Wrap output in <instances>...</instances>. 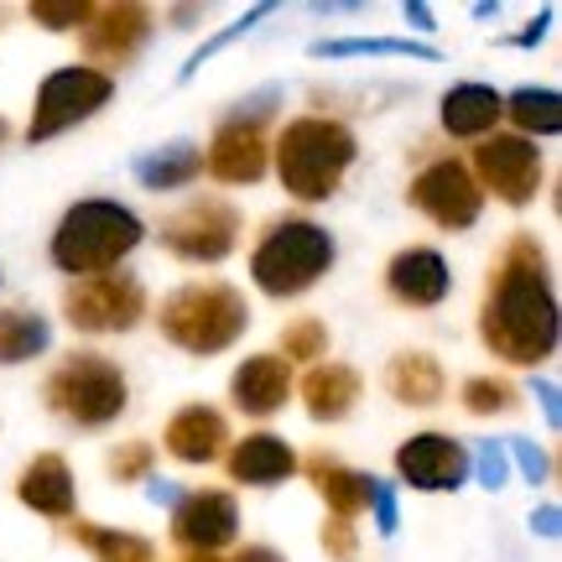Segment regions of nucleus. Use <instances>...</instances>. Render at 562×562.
I'll return each mask as SVG.
<instances>
[{
    "mask_svg": "<svg viewBox=\"0 0 562 562\" xmlns=\"http://www.w3.org/2000/svg\"><path fill=\"white\" fill-rule=\"evenodd\" d=\"M505 459L521 469L531 484H542V474H547V459H542V448L537 442H526V438H505Z\"/></svg>",
    "mask_w": 562,
    "mask_h": 562,
    "instance_id": "c9c22d12",
    "label": "nucleus"
},
{
    "mask_svg": "<svg viewBox=\"0 0 562 562\" xmlns=\"http://www.w3.org/2000/svg\"><path fill=\"white\" fill-rule=\"evenodd\" d=\"M547 26H552V11H542V16L531 21V26H526V32H521V37H516V42H521V47H537V42L547 37Z\"/></svg>",
    "mask_w": 562,
    "mask_h": 562,
    "instance_id": "79ce46f5",
    "label": "nucleus"
},
{
    "mask_svg": "<svg viewBox=\"0 0 562 562\" xmlns=\"http://www.w3.org/2000/svg\"><path fill=\"white\" fill-rule=\"evenodd\" d=\"M47 344H53V323L42 313H26V307H5L0 313V364L32 360Z\"/></svg>",
    "mask_w": 562,
    "mask_h": 562,
    "instance_id": "a878e982",
    "label": "nucleus"
},
{
    "mask_svg": "<svg viewBox=\"0 0 562 562\" xmlns=\"http://www.w3.org/2000/svg\"><path fill=\"white\" fill-rule=\"evenodd\" d=\"M313 58H422L438 63V47L406 37H339V42H313Z\"/></svg>",
    "mask_w": 562,
    "mask_h": 562,
    "instance_id": "bb28decb",
    "label": "nucleus"
},
{
    "mask_svg": "<svg viewBox=\"0 0 562 562\" xmlns=\"http://www.w3.org/2000/svg\"><path fill=\"white\" fill-rule=\"evenodd\" d=\"M307 480L318 484V495L328 501V510H334L339 521H349L355 510H364V505H370V490H375L370 474L344 469L334 453H313V459H307Z\"/></svg>",
    "mask_w": 562,
    "mask_h": 562,
    "instance_id": "5701e85b",
    "label": "nucleus"
},
{
    "mask_svg": "<svg viewBox=\"0 0 562 562\" xmlns=\"http://www.w3.org/2000/svg\"><path fill=\"white\" fill-rule=\"evenodd\" d=\"M63 313L79 334H125L146 313V292L131 271H104V277H79L63 292Z\"/></svg>",
    "mask_w": 562,
    "mask_h": 562,
    "instance_id": "6e6552de",
    "label": "nucleus"
},
{
    "mask_svg": "<svg viewBox=\"0 0 562 562\" xmlns=\"http://www.w3.org/2000/svg\"><path fill=\"white\" fill-rule=\"evenodd\" d=\"M474 469H480V484H484V490H501V484L510 480L505 442H480V459H474Z\"/></svg>",
    "mask_w": 562,
    "mask_h": 562,
    "instance_id": "f704fd0d",
    "label": "nucleus"
},
{
    "mask_svg": "<svg viewBox=\"0 0 562 562\" xmlns=\"http://www.w3.org/2000/svg\"><path fill=\"white\" fill-rule=\"evenodd\" d=\"M334 266V235L313 220H271L250 256V277L266 297H302Z\"/></svg>",
    "mask_w": 562,
    "mask_h": 562,
    "instance_id": "39448f33",
    "label": "nucleus"
},
{
    "mask_svg": "<svg viewBox=\"0 0 562 562\" xmlns=\"http://www.w3.org/2000/svg\"><path fill=\"white\" fill-rule=\"evenodd\" d=\"M281 355H286V364L292 360H323L328 355V328H323V318H297L281 328Z\"/></svg>",
    "mask_w": 562,
    "mask_h": 562,
    "instance_id": "7c9ffc66",
    "label": "nucleus"
},
{
    "mask_svg": "<svg viewBox=\"0 0 562 562\" xmlns=\"http://www.w3.org/2000/svg\"><path fill=\"white\" fill-rule=\"evenodd\" d=\"M501 115H510L526 136H558L562 131V100L552 89H516V94L501 104Z\"/></svg>",
    "mask_w": 562,
    "mask_h": 562,
    "instance_id": "cd10ccee",
    "label": "nucleus"
},
{
    "mask_svg": "<svg viewBox=\"0 0 562 562\" xmlns=\"http://www.w3.org/2000/svg\"><path fill=\"white\" fill-rule=\"evenodd\" d=\"M505 94H495L490 83H453L442 94V131L448 136H490L501 121Z\"/></svg>",
    "mask_w": 562,
    "mask_h": 562,
    "instance_id": "4be33fe9",
    "label": "nucleus"
},
{
    "mask_svg": "<svg viewBox=\"0 0 562 562\" xmlns=\"http://www.w3.org/2000/svg\"><path fill=\"white\" fill-rule=\"evenodd\" d=\"M463 412H474V417H490V412H510L516 406V385L510 381H495V375H469L459 391Z\"/></svg>",
    "mask_w": 562,
    "mask_h": 562,
    "instance_id": "c756f323",
    "label": "nucleus"
},
{
    "mask_svg": "<svg viewBox=\"0 0 562 562\" xmlns=\"http://www.w3.org/2000/svg\"><path fill=\"white\" fill-rule=\"evenodd\" d=\"M469 178L484 182L501 203L521 209V203H531L537 188H542V151L526 136H490L474 146V172H469Z\"/></svg>",
    "mask_w": 562,
    "mask_h": 562,
    "instance_id": "9b49d317",
    "label": "nucleus"
},
{
    "mask_svg": "<svg viewBox=\"0 0 562 562\" xmlns=\"http://www.w3.org/2000/svg\"><path fill=\"white\" fill-rule=\"evenodd\" d=\"M240 240V214L224 199H193L188 209H178L172 220L161 224V245L193 266H214L224 261Z\"/></svg>",
    "mask_w": 562,
    "mask_h": 562,
    "instance_id": "1a4fd4ad",
    "label": "nucleus"
},
{
    "mask_svg": "<svg viewBox=\"0 0 562 562\" xmlns=\"http://www.w3.org/2000/svg\"><path fill=\"white\" fill-rule=\"evenodd\" d=\"M323 552L339 558V562L355 558V526L339 521V516H328V521H323Z\"/></svg>",
    "mask_w": 562,
    "mask_h": 562,
    "instance_id": "4c0bfd02",
    "label": "nucleus"
},
{
    "mask_svg": "<svg viewBox=\"0 0 562 562\" xmlns=\"http://www.w3.org/2000/svg\"><path fill=\"white\" fill-rule=\"evenodd\" d=\"M355 131L339 121H318V115H307V121H292L281 131L277 140V178L281 188L302 203H323L339 193L344 172H349V161H355Z\"/></svg>",
    "mask_w": 562,
    "mask_h": 562,
    "instance_id": "7ed1b4c3",
    "label": "nucleus"
},
{
    "mask_svg": "<svg viewBox=\"0 0 562 562\" xmlns=\"http://www.w3.org/2000/svg\"><path fill=\"white\" fill-rule=\"evenodd\" d=\"M292 474H297V453L277 432H250L245 442L229 448V480L235 484H281Z\"/></svg>",
    "mask_w": 562,
    "mask_h": 562,
    "instance_id": "6ab92c4d",
    "label": "nucleus"
},
{
    "mask_svg": "<svg viewBox=\"0 0 562 562\" xmlns=\"http://www.w3.org/2000/svg\"><path fill=\"white\" fill-rule=\"evenodd\" d=\"M448 286H453L448 261H442L438 250H427V245H406L385 266V292L402 302V307H438L448 297Z\"/></svg>",
    "mask_w": 562,
    "mask_h": 562,
    "instance_id": "2eb2a0df",
    "label": "nucleus"
},
{
    "mask_svg": "<svg viewBox=\"0 0 562 562\" xmlns=\"http://www.w3.org/2000/svg\"><path fill=\"white\" fill-rule=\"evenodd\" d=\"M178 562H224V558H220V552H182Z\"/></svg>",
    "mask_w": 562,
    "mask_h": 562,
    "instance_id": "49530a36",
    "label": "nucleus"
},
{
    "mask_svg": "<svg viewBox=\"0 0 562 562\" xmlns=\"http://www.w3.org/2000/svg\"><path fill=\"white\" fill-rule=\"evenodd\" d=\"M89 16H94L89 0H37V5H32V21L47 26V32H74V26H83Z\"/></svg>",
    "mask_w": 562,
    "mask_h": 562,
    "instance_id": "2f4dec72",
    "label": "nucleus"
},
{
    "mask_svg": "<svg viewBox=\"0 0 562 562\" xmlns=\"http://www.w3.org/2000/svg\"><path fill=\"white\" fill-rule=\"evenodd\" d=\"M125 375L115 360L104 355H68V360L47 375V406L74 427H104L125 412Z\"/></svg>",
    "mask_w": 562,
    "mask_h": 562,
    "instance_id": "423d86ee",
    "label": "nucleus"
},
{
    "mask_svg": "<svg viewBox=\"0 0 562 562\" xmlns=\"http://www.w3.org/2000/svg\"><path fill=\"white\" fill-rule=\"evenodd\" d=\"M203 167L220 182H261L266 178V136L250 121H224L214 131V146L203 151Z\"/></svg>",
    "mask_w": 562,
    "mask_h": 562,
    "instance_id": "dca6fc26",
    "label": "nucleus"
},
{
    "mask_svg": "<svg viewBox=\"0 0 562 562\" xmlns=\"http://www.w3.org/2000/svg\"><path fill=\"white\" fill-rule=\"evenodd\" d=\"M370 505H375V526H381V537H391V531L402 526V516H396V490L375 480V490H370Z\"/></svg>",
    "mask_w": 562,
    "mask_h": 562,
    "instance_id": "58836bf2",
    "label": "nucleus"
},
{
    "mask_svg": "<svg viewBox=\"0 0 562 562\" xmlns=\"http://www.w3.org/2000/svg\"><path fill=\"white\" fill-rule=\"evenodd\" d=\"M281 104V89L277 83H266L261 94H250V100H240L235 104V115L229 121H250V125H261V121H271V110Z\"/></svg>",
    "mask_w": 562,
    "mask_h": 562,
    "instance_id": "e433bc0d",
    "label": "nucleus"
},
{
    "mask_svg": "<svg viewBox=\"0 0 562 562\" xmlns=\"http://www.w3.org/2000/svg\"><path fill=\"white\" fill-rule=\"evenodd\" d=\"M140 220L115 199L74 203L63 224L53 229V266L68 277H104L140 245Z\"/></svg>",
    "mask_w": 562,
    "mask_h": 562,
    "instance_id": "f03ea898",
    "label": "nucleus"
},
{
    "mask_svg": "<svg viewBox=\"0 0 562 562\" xmlns=\"http://www.w3.org/2000/svg\"><path fill=\"white\" fill-rule=\"evenodd\" d=\"M406 199H412V209H422L427 220L438 224V229H469L484 209L480 182L469 178V167H463L459 157L427 161L417 178H412Z\"/></svg>",
    "mask_w": 562,
    "mask_h": 562,
    "instance_id": "9d476101",
    "label": "nucleus"
},
{
    "mask_svg": "<svg viewBox=\"0 0 562 562\" xmlns=\"http://www.w3.org/2000/svg\"><path fill=\"white\" fill-rule=\"evenodd\" d=\"M396 474L412 490H459L469 474V448L448 432H417L396 448Z\"/></svg>",
    "mask_w": 562,
    "mask_h": 562,
    "instance_id": "4468645a",
    "label": "nucleus"
},
{
    "mask_svg": "<svg viewBox=\"0 0 562 562\" xmlns=\"http://www.w3.org/2000/svg\"><path fill=\"white\" fill-rule=\"evenodd\" d=\"M302 402L313 422H344L360 402V375L349 364H313L302 381Z\"/></svg>",
    "mask_w": 562,
    "mask_h": 562,
    "instance_id": "412c9836",
    "label": "nucleus"
},
{
    "mask_svg": "<svg viewBox=\"0 0 562 562\" xmlns=\"http://www.w3.org/2000/svg\"><path fill=\"white\" fill-rule=\"evenodd\" d=\"M266 11H271V5H256V11H245V16L235 21V26H224L220 37H209V42H203V47H199V53L188 58V68H182L178 79L188 83V79H193V74H199V68H203V63H209V58H214V53H220V47H229V42H235V37H245V32H250V26H256V21H261Z\"/></svg>",
    "mask_w": 562,
    "mask_h": 562,
    "instance_id": "473e14b6",
    "label": "nucleus"
},
{
    "mask_svg": "<svg viewBox=\"0 0 562 562\" xmlns=\"http://www.w3.org/2000/svg\"><path fill=\"white\" fill-rule=\"evenodd\" d=\"M146 495H151V501H157V505H178V501H182V490H178V484H167V480H161V484H151Z\"/></svg>",
    "mask_w": 562,
    "mask_h": 562,
    "instance_id": "c03bdc74",
    "label": "nucleus"
},
{
    "mask_svg": "<svg viewBox=\"0 0 562 562\" xmlns=\"http://www.w3.org/2000/svg\"><path fill=\"white\" fill-rule=\"evenodd\" d=\"M199 172H203V151L193 146V140H172V146H161V151L136 157V178H140V188H151V193L188 188Z\"/></svg>",
    "mask_w": 562,
    "mask_h": 562,
    "instance_id": "393cba45",
    "label": "nucleus"
},
{
    "mask_svg": "<svg viewBox=\"0 0 562 562\" xmlns=\"http://www.w3.org/2000/svg\"><path fill=\"white\" fill-rule=\"evenodd\" d=\"M74 542H83L100 562H157L151 542H140L131 531H110L94 521H74Z\"/></svg>",
    "mask_w": 562,
    "mask_h": 562,
    "instance_id": "c85d7f7f",
    "label": "nucleus"
},
{
    "mask_svg": "<svg viewBox=\"0 0 562 562\" xmlns=\"http://www.w3.org/2000/svg\"><path fill=\"white\" fill-rule=\"evenodd\" d=\"M240 526V510H235V495L224 490H193L172 505V542L182 552H220Z\"/></svg>",
    "mask_w": 562,
    "mask_h": 562,
    "instance_id": "ddd939ff",
    "label": "nucleus"
},
{
    "mask_svg": "<svg viewBox=\"0 0 562 562\" xmlns=\"http://www.w3.org/2000/svg\"><path fill=\"white\" fill-rule=\"evenodd\" d=\"M157 328L161 339L188 349V355H220L250 328V307L224 281H193V286H178L161 302Z\"/></svg>",
    "mask_w": 562,
    "mask_h": 562,
    "instance_id": "20e7f679",
    "label": "nucleus"
},
{
    "mask_svg": "<svg viewBox=\"0 0 562 562\" xmlns=\"http://www.w3.org/2000/svg\"><path fill=\"white\" fill-rule=\"evenodd\" d=\"M146 469H151V442H125V448L110 453V474H115L121 484L146 480Z\"/></svg>",
    "mask_w": 562,
    "mask_h": 562,
    "instance_id": "72a5a7b5",
    "label": "nucleus"
},
{
    "mask_svg": "<svg viewBox=\"0 0 562 562\" xmlns=\"http://www.w3.org/2000/svg\"><path fill=\"white\" fill-rule=\"evenodd\" d=\"M537 402H542L547 422L558 427V422H562V412H558V385H552V381H537Z\"/></svg>",
    "mask_w": 562,
    "mask_h": 562,
    "instance_id": "a19ab883",
    "label": "nucleus"
},
{
    "mask_svg": "<svg viewBox=\"0 0 562 562\" xmlns=\"http://www.w3.org/2000/svg\"><path fill=\"white\" fill-rule=\"evenodd\" d=\"M480 339L490 355L510 364L552 360L558 349V292L537 235H516L490 271V292L480 307Z\"/></svg>",
    "mask_w": 562,
    "mask_h": 562,
    "instance_id": "f257e3e1",
    "label": "nucleus"
},
{
    "mask_svg": "<svg viewBox=\"0 0 562 562\" xmlns=\"http://www.w3.org/2000/svg\"><path fill=\"white\" fill-rule=\"evenodd\" d=\"M406 26H417V32H432V11H427L422 0H406Z\"/></svg>",
    "mask_w": 562,
    "mask_h": 562,
    "instance_id": "37998d69",
    "label": "nucleus"
},
{
    "mask_svg": "<svg viewBox=\"0 0 562 562\" xmlns=\"http://www.w3.org/2000/svg\"><path fill=\"white\" fill-rule=\"evenodd\" d=\"M235 562H286V558H281V552H271V547H245Z\"/></svg>",
    "mask_w": 562,
    "mask_h": 562,
    "instance_id": "a18cd8bd",
    "label": "nucleus"
},
{
    "mask_svg": "<svg viewBox=\"0 0 562 562\" xmlns=\"http://www.w3.org/2000/svg\"><path fill=\"white\" fill-rule=\"evenodd\" d=\"M229 396L245 417H271L286 396H292V364L281 355H250L229 381Z\"/></svg>",
    "mask_w": 562,
    "mask_h": 562,
    "instance_id": "f3484780",
    "label": "nucleus"
},
{
    "mask_svg": "<svg viewBox=\"0 0 562 562\" xmlns=\"http://www.w3.org/2000/svg\"><path fill=\"white\" fill-rule=\"evenodd\" d=\"M229 442V422L214 406H182L178 417L167 422V453L182 463H214Z\"/></svg>",
    "mask_w": 562,
    "mask_h": 562,
    "instance_id": "a211bd4d",
    "label": "nucleus"
},
{
    "mask_svg": "<svg viewBox=\"0 0 562 562\" xmlns=\"http://www.w3.org/2000/svg\"><path fill=\"white\" fill-rule=\"evenodd\" d=\"M16 495L37 516H53V521L74 516V474H68V463L58 453H37V459L26 463L16 480Z\"/></svg>",
    "mask_w": 562,
    "mask_h": 562,
    "instance_id": "aec40b11",
    "label": "nucleus"
},
{
    "mask_svg": "<svg viewBox=\"0 0 562 562\" xmlns=\"http://www.w3.org/2000/svg\"><path fill=\"white\" fill-rule=\"evenodd\" d=\"M5 136H11V125H5V121H0V140H5Z\"/></svg>",
    "mask_w": 562,
    "mask_h": 562,
    "instance_id": "de8ad7c7",
    "label": "nucleus"
},
{
    "mask_svg": "<svg viewBox=\"0 0 562 562\" xmlns=\"http://www.w3.org/2000/svg\"><path fill=\"white\" fill-rule=\"evenodd\" d=\"M151 37V11L146 5H94L83 21V58L104 68H125Z\"/></svg>",
    "mask_w": 562,
    "mask_h": 562,
    "instance_id": "f8f14e48",
    "label": "nucleus"
},
{
    "mask_svg": "<svg viewBox=\"0 0 562 562\" xmlns=\"http://www.w3.org/2000/svg\"><path fill=\"white\" fill-rule=\"evenodd\" d=\"M385 391L402 406H438L442 402V370L427 349H402L385 364Z\"/></svg>",
    "mask_w": 562,
    "mask_h": 562,
    "instance_id": "b1692460",
    "label": "nucleus"
},
{
    "mask_svg": "<svg viewBox=\"0 0 562 562\" xmlns=\"http://www.w3.org/2000/svg\"><path fill=\"white\" fill-rule=\"evenodd\" d=\"M558 521H562L558 505H542V510L531 516V531H537V537H558Z\"/></svg>",
    "mask_w": 562,
    "mask_h": 562,
    "instance_id": "ea45409f",
    "label": "nucleus"
},
{
    "mask_svg": "<svg viewBox=\"0 0 562 562\" xmlns=\"http://www.w3.org/2000/svg\"><path fill=\"white\" fill-rule=\"evenodd\" d=\"M115 94V79L100 74V68H53L37 89V104H32V125H26V136L32 140H53L63 131H74L79 121H89L94 110H104Z\"/></svg>",
    "mask_w": 562,
    "mask_h": 562,
    "instance_id": "0eeeda50",
    "label": "nucleus"
}]
</instances>
